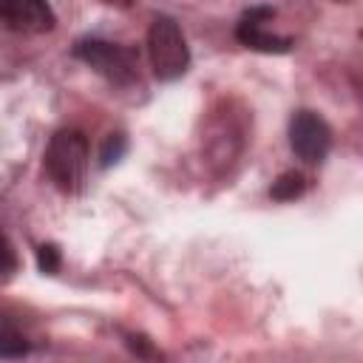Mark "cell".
Listing matches in <instances>:
<instances>
[{"label": "cell", "instance_id": "obj_1", "mask_svg": "<svg viewBox=\"0 0 363 363\" xmlns=\"http://www.w3.org/2000/svg\"><path fill=\"white\" fill-rule=\"evenodd\" d=\"M45 173L62 193H79L88 176V139L82 130H57L45 147Z\"/></svg>", "mask_w": 363, "mask_h": 363}, {"label": "cell", "instance_id": "obj_2", "mask_svg": "<svg viewBox=\"0 0 363 363\" xmlns=\"http://www.w3.org/2000/svg\"><path fill=\"white\" fill-rule=\"evenodd\" d=\"M147 57H150L153 77L162 82H173L190 68L187 40L173 17H167V14L153 17V23L147 28Z\"/></svg>", "mask_w": 363, "mask_h": 363}, {"label": "cell", "instance_id": "obj_3", "mask_svg": "<svg viewBox=\"0 0 363 363\" xmlns=\"http://www.w3.org/2000/svg\"><path fill=\"white\" fill-rule=\"evenodd\" d=\"M74 57L113 85H130L139 79V54L130 45L88 37L74 45Z\"/></svg>", "mask_w": 363, "mask_h": 363}, {"label": "cell", "instance_id": "obj_4", "mask_svg": "<svg viewBox=\"0 0 363 363\" xmlns=\"http://www.w3.org/2000/svg\"><path fill=\"white\" fill-rule=\"evenodd\" d=\"M289 147L306 164H320L332 147V128L309 108H301L289 119Z\"/></svg>", "mask_w": 363, "mask_h": 363}, {"label": "cell", "instance_id": "obj_5", "mask_svg": "<svg viewBox=\"0 0 363 363\" xmlns=\"http://www.w3.org/2000/svg\"><path fill=\"white\" fill-rule=\"evenodd\" d=\"M275 17V9L269 6H252L241 14L238 26H235V37L241 45L252 48V51H261V54H286L292 51V37H281V34H272L267 31V23Z\"/></svg>", "mask_w": 363, "mask_h": 363}, {"label": "cell", "instance_id": "obj_6", "mask_svg": "<svg viewBox=\"0 0 363 363\" xmlns=\"http://www.w3.org/2000/svg\"><path fill=\"white\" fill-rule=\"evenodd\" d=\"M0 20L26 34H45L54 28L57 14L45 0H0Z\"/></svg>", "mask_w": 363, "mask_h": 363}, {"label": "cell", "instance_id": "obj_7", "mask_svg": "<svg viewBox=\"0 0 363 363\" xmlns=\"http://www.w3.org/2000/svg\"><path fill=\"white\" fill-rule=\"evenodd\" d=\"M26 354H28V337L9 315L0 312V360H17Z\"/></svg>", "mask_w": 363, "mask_h": 363}, {"label": "cell", "instance_id": "obj_8", "mask_svg": "<svg viewBox=\"0 0 363 363\" xmlns=\"http://www.w3.org/2000/svg\"><path fill=\"white\" fill-rule=\"evenodd\" d=\"M303 190H306V179H303V173H298V170H286V173H281V176L272 182L269 196H272L275 201H295L298 196H303Z\"/></svg>", "mask_w": 363, "mask_h": 363}, {"label": "cell", "instance_id": "obj_9", "mask_svg": "<svg viewBox=\"0 0 363 363\" xmlns=\"http://www.w3.org/2000/svg\"><path fill=\"white\" fill-rule=\"evenodd\" d=\"M128 150V139L125 133H108V139L102 142V150H99V164L102 167H111L116 164Z\"/></svg>", "mask_w": 363, "mask_h": 363}, {"label": "cell", "instance_id": "obj_10", "mask_svg": "<svg viewBox=\"0 0 363 363\" xmlns=\"http://www.w3.org/2000/svg\"><path fill=\"white\" fill-rule=\"evenodd\" d=\"M37 267H40V272H45V275L60 272V267H62V252H60V247H57V244H40V247H37Z\"/></svg>", "mask_w": 363, "mask_h": 363}, {"label": "cell", "instance_id": "obj_11", "mask_svg": "<svg viewBox=\"0 0 363 363\" xmlns=\"http://www.w3.org/2000/svg\"><path fill=\"white\" fill-rule=\"evenodd\" d=\"M17 269V255H14V247H11V241L3 235V230H0V275H9V272H14Z\"/></svg>", "mask_w": 363, "mask_h": 363}]
</instances>
